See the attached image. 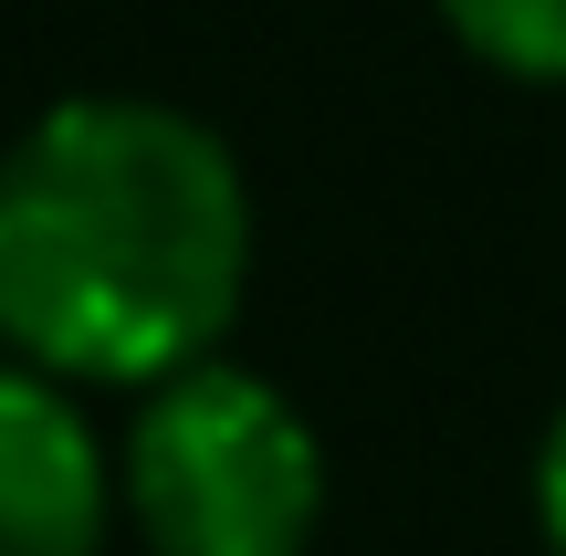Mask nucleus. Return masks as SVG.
Segmentation results:
<instances>
[{"label":"nucleus","mask_w":566,"mask_h":556,"mask_svg":"<svg viewBox=\"0 0 566 556\" xmlns=\"http://www.w3.org/2000/svg\"><path fill=\"white\" fill-rule=\"evenodd\" d=\"M252 284V179L158 95H63L0 147V336L63 389L210 368Z\"/></svg>","instance_id":"1"},{"label":"nucleus","mask_w":566,"mask_h":556,"mask_svg":"<svg viewBox=\"0 0 566 556\" xmlns=\"http://www.w3.org/2000/svg\"><path fill=\"white\" fill-rule=\"evenodd\" d=\"M116 515L147 556H304L325 525V441L273 378L210 357L137 399Z\"/></svg>","instance_id":"2"},{"label":"nucleus","mask_w":566,"mask_h":556,"mask_svg":"<svg viewBox=\"0 0 566 556\" xmlns=\"http://www.w3.org/2000/svg\"><path fill=\"white\" fill-rule=\"evenodd\" d=\"M116 462L74 389L42 368H0V556H105Z\"/></svg>","instance_id":"3"},{"label":"nucleus","mask_w":566,"mask_h":556,"mask_svg":"<svg viewBox=\"0 0 566 556\" xmlns=\"http://www.w3.org/2000/svg\"><path fill=\"white\" fill-rule=\"evenodd\" d=\"M451 42L514 84H566V0H441Z\"/></svg>","instance_id":"4"},{"label":"nucleus","mask_w":566,"mask_h":556,"mask_svg":"<svg viewBox=\"0 0 566 556\" xmlns=\"http://www.w3.org/2000/svg\"><path fill=\"white\" fill-rule=\"evenodd\" d=\"M535 525H546V546L566 556V410H556L546 452H535Z\"/></svg>","instance_id":"5"},{"label":"nucleus","mask_w":566,"mask_h":556,"mask_svg":"<svg viewBox=\"0 0 566 556\" xmlns=\"http://www.w3.org/2000/svg\"><path fill=\"white\" fill-rule=\"evenodd\" d=\"M0 368H11V336H0Z\"/></svg>","instance_id":"6"}]
</instances>
